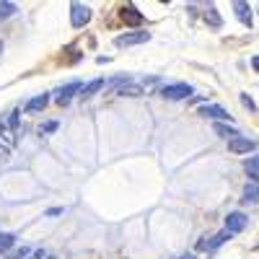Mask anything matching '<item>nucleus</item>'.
I'll use <instances>...</instances> for the list:
<instances>
[{
    "instance_id": "nucleus-1",
    "label": "nucleus",
    "mask_w": 259,
    "mask_h": 259,
    "mask_svg": "<svg viewBox=\"0 0 259 259\" xmlns=\"http://www.w3.org/2000/svg\"><path fill=\"white\" fill-rule=\"evenodd\" d=\"M197 114L200 117H207V119H215V122H221V124H231L233 122V117L223 109V106H218V104H202L200 109H197Z\"/></svg>"
},
{
    "instance_id": "nucleus-2",
    "label": "nucleus",
    "mask_w": 259,
    "mask_h": 259,
    "mask_svg": "<svg viewBox=\"0 0 259 259\" xmlns=\"http://www.w3.org/2000/svg\"><path fill=\"white\" fill-rule=\"evenodd\" d=\"M91 8L83 6V3H70V26L73 29H83L85 24L91 21Z\"/></svg>"
},
{
    "instance_id": "nucleus-3",
    "label": "nucleus",
    "mask_w": 259,
    "mask_h": 259,
    "mask_svg": "<svg viewBox=\"0 0 259 259\" xmlns=\"http://www.w3.org/2000/svg\"><path fill=\"white\" fill-rule=\"evenodd\" d=\"M161 96L168 99V101L189 99V96H192V85H189V83H171V85H166V89H161Z\"/></svg>"
},
{
    "instance_id": "nucleus-4",
    "label": "nucleus",
    "mask_w": 259,
    "mask_h": 259,
    "mask_svg": "<svg viewBox=\"0 0 259 259\" xmlns=\"http://www.w3.org/2000/svg\"><path fill=\"white\" fill-rule=\"evenodd\" d=\"M150 41V31H127V34H119L114 39L117 47H135V45H145Z\"/></svg>"
},
{
    "instance_id": "nucleus-5",
    "label": "nucleus",
    "mask_w": 259,
    "mask_h": 259,
    "mask_svg": "<svg viewBox=\"0 0 259 259\" xmlns=\"http://www.w3.org/2000/svg\"><path fill=\"white\" fill-rule=\"evenodd\" d=\"M83 89V85H80V80H70L68 85H60V89L52 94V99L60 104V106H65V104H68L70 99H75V94Z\"/></svg>"
},
{
    "instance_id": "nucleus-6",
    "label": "nucleus",
    "mask_w": 259,
    "mask_h": 259,
    "mask_svg": "<svg viewBox=\"0 0 259 259\" xmlns=\"http://www.w3.org/2000/svg\"><path fill=\"white\" fill-rule=\"evenodd\" d=\"M246 223H249L246 212H241V210L228 212V218H226V231H231V233L236 236V233H241V231L246 228Z\"/></svg>"
},
{
    "instance_id": "nucleus-7",
    "label": "nucleus",
    "mask_w": 259,
    "mask_h": 259,
    "mask_svg": "<svg viewBox=\"0 0 259 259\" xmlns=\"http://www.w3.org/2000/svg\"><path fill=\"white\" fill-rule=\"evenodd\" d=\"M231 8H233V13L239 16V21L244 26H254V18H251V8H249V3L246 0H233L231 3Z\"/></svg>"
},
{
    "instance_id": "nucleus-8",
    "label": "nucleus",
    "mask_w": 259,
    "mask_h": 259,
    "mask_svg": "<svg viewBox=\"0 0 259 259\" xmlns=\"http://www.w3.org/2000/svg\"><path fill=\"white\" fill-rule=\"evenodd\" d=\"M13 145H16V130L3 124L0 127V156H6L8 150H13Z\"/></svg>"
},
{
    "instance_id": "nucleus-9",
    "label": "nucleus",
    "mask_w": 259,
    "mask_h": 259,
    "mask_svg": "<svg viewBox=\"0 0 259 259\" xmlns=\"http://www.w3.org/2000/svg\"><path fill=\"white\" fill-rule=\"evenodd\" d=\"M228 148L233 150V153H251V150H256V140H251V138H244V135H239V138L228 140Z\"/></svg>"
},
{
    "instance_id": "nucleus-10",
    "label": "nucleus",
    "mask_w": 259,
    "mask_h": 259,
    "mask_svg": "<svg viewBox=\"0 0 259 259\" xmlns=\"http://www.w3.org/2000/svg\"><path fill=\"white\" fill-rule=\"evenodd\" d=\"M228 239H233V233L223 228V231H218V233H215V236H212V239H207L205 244H200V249H207V251H215V249H221V246H223V244H226Z\"/></svg>"
},
{
    "instance_id": "nucleus-11",
    "label": "nucleus",
    "mask_w": 259,
    "mask_h": 259,
    "mask_svg": "<svg viewBox=\"0 0 259 259\" xmlns=\"http://www.w3.org/2000/svg\"><path fill=\"white\" fill-rule=\"evenodd\" d=\"M241 202L244 205H259V184L256 182H249L241 192Z\"/></svg>"
},
{
    "instance_id": "nucleus-12",
    "label": "nucleus",
    "mask_w": 259,
    "mask_h": 259,
    "mask_svg": "<svg viewBox=\"0 0 259 259\" xmlns=\"http://www.w3.org/2000/svg\"><path fill=\"white\" fill-rule=\"evenodd\" d=\"M50 94H39V96H34L29 104H26V114H36V112H41V109H45V106L50 104Z\"/></svg>"
},
{
    "instance_id": "nucleus-13",
    "label": "nucleus",
    "mask_w": 259,
    "mask_h": 259,
    "mask_svg": "<svg viewBox=\"0 0 259 259\" xmlns=\"http://www.w3.org/2000/svg\"><path fill=\"white\" fill-rule=\"evenodd\" d=\"M122 18L127 21V24H133V26L143 24V16H140V11H138L135 6H124V8H122Z\"/></svg>"
},
{
    "instance_id": "nucleus-14",
    "label": "nucleus",
    "mask_w": 259,
    "mask_h": 259,
    "mask_svg": "<svg viewBox=\"0 0 259 259\" xmlns=\"http://www.w3.org/2000/svg\"><path fill=\"white\" fill-rule=\"evenodd\" d=\"M244 171H246V174L259 184V153H256V156H251L249 161H244Z\"/></svg>"
},
{
    "instance_id": "nucleus-15",
    "label": "nucleus",
    "mask_w": 259,
    "mask_h": 259,
    "mask_svg": "<svg viewBox=\"0 0 259 259\" xmlns=\"http://www.w3.org/2000/svg\"><path fill=\"white\" fill-rule=\"evenodd\" d=\"M104 83H106L104 78H96V80H91V83H85L83 89H80V96H83V99H91L99 89H104Z\"/></svg>"
},
{
    "instance_id": "nucleus-16",
    "label": "nucleus",
    "mask_w": 259,
    "mask_h": 259,
    "mask_svg": "<svg viewBox=\"0 0 259 259\" xmlns=\"http://www.w3.org/2000/svg\"><path fill=\"white\" fill-rule=\"evenodd\" d=\"M143 91H145L143 85H138V83H133V80H130V83H124L122 89H117V94H119V96H140Z\"/></svg>"
},
{
    "instance_id": "nucleus-17",
    "label": "nucleus",
    "mask_w": 259,
    "mask_h": 259,
    "mask_svg": "<svg viewBox=\"0 0 259 259\" xmlns=\"http://www.w3.org/2000/svg\"><path fill=\"white\" fill-rule=\"evenodd\" d=\"M215 133H218L221 138H231V140L239 138V130H236V127H228V124H221V122L215 124Z\"/></svg>"
},
{
    "instance_id": "nucleus-18",
    "label": "nucleus",
    "mask_w": 259,
    "mask_h": 259,
    "mask_svg": "<svg viewBox=\"0 0 259 259\" xmlns=\"http://www.w3.org/2000/svg\"><path fill=\"white\" fill-rule=\"evenodd\" d=\"M16 11H18V6H16V3H6V0H0V21L16 16Z\"/></svg>"
},
{
    "instance_id": "nucleus-19",
    "label": "nucleus",
    "mask_w": 259,
    "mask_h": 259,
    "mask_svg": "<svg viewBox=\"0 0 259 259\" xmlns=\"http://www.w3.org/2000/svg\"><path fill=\"white\" fill-rule=\"evenodd\" d=\"M13 244H16V236L13 233H0V254H6Z\"/></svg>"
},
{
    "instance_id": "nucleus-20",
    "label": "nucleus",
    "mask_w": 259,
    "mask_h": 259,
    "mask_svg": "<svg viewBox=\"0 0 259 259\" xmlns=\"http://www.w3.org/2000/svg\"><path fill=\"white\" fill-rule=\"evenodd\" d=\"M239 99H241V104H244V109H249V112H254V114H256V104L251 101V96H249V94H241Z\"/></svg>"
},
{
    "instance_id": "nucleus-21",
    "label": "nucleus",
    "mask_w": 259,
    "mask_h": 259,
    "mask_svg": "<svg viewBox=\"0 0 259 259\" xmlns=\"http://www.w3.org/2000/svg\"><path fill=\"white\" fill-rule=\"evenodd\" d=\"M57 130V122H45V124H39V135H50Z\"/></svg>"
},
{
    "instance_id": "nucleus-22",
    "label": "nucleus",
    "mask_w": 259,
    "mask_h": 259,
    "mask_svg": "<svg viewBox=\"0 0 259 259\" xmlns=\"http://www.w3.org/2000/svg\"><path fill=\"white\" fill-rule=\"evenodd\" d=\"M207 21H210V24H212L215 29H218V26H221V18H218V11H215V8H212V11L207 13Z\"/></svg>"
},
{
    "instance_id": "nucleus-23",
    "label": "nucleus",
    "mask_w": 259,
    "mask_h": 259,
    "mask_svg": "<svg viewBox=\"0 0 259 259\" xmlns=\"http://www.w3.org/2000/svg\"><path fill=\"white\" fill-rule=\"evenodd\" d=\"M6 124H8V127H13V130H16V127H18V112H13V114H11V117H8V122H6Z\"/></svg>"
},
{
    "instance_id": "nucleus-24",
    "label": "nucleus",
    "mask_w": 259,
    "mask_h": 259,
    "mask_svg": "<svg viewBox=\"0 0 259 259\" xmlns=\"http://www.w3.org/2000/svg\"><path fill=\"white\" fill-rule=\"evenodd\" d=\"M26 254H29V246H24V249H18V251H16V254H13L11 259H21V256H26Z\"/></svg>"
},
{
    "instance_id": "nucleus-25",
    "label": "nucleus",
    "mask_w": 259,
    "mask_h": 259,
    "mask_svg": "<svg viewBox=\"0 0 259 259\" xmlns=\"http://www.w3.org/2000/svg\"><path fill=\"white\" fill-rule=\"evenodd\" d=\"M31 259H47V254H45V249H36V251L31 254Z\"/></svg>"
},
{
    "instance_id": "nucleus-26",
    "label": "nucleus",
    "mask_w": 259,
    "mask_h": 259,
    "mask_svg": "<svg viewBox=\"0 0 259 259\" xmlns=\"http://www.w3.org/2000/svg\"><path fill=\"white\" fill-rule=\"evenodd\" d=\"M251 68L259 73V55H256V57H251Z\"/></svg>"
},
{
    "instance_id": "nucleus-27",
    "label": "nucleus",
    "mask_w": 259,
    "mask_h": 259,
    "mask_svg": "<svg viewBox=\"0 0 259 259\" xmlns=\"http://www.w3.org/2000/svg\"><path fill=\"white\" fill-rule=\"evenodd\" d=\"M62 212V207H52V210H47V215H60Z\"/></svg>"
},
{
    "instance_id": "nucleus-28",
    "label": "nucleus",
    "mask_w": 259,
    "mask_h": 259,
    "mask_svg": "<svg viewBox=\"0 0 259 259\" xmlns=\"http://www.w3.org/2000/svg\"><path fill=\"white\" fill-rule=\"evenodd\" d=\"M47 259H55V256H47Z\"/></svg>"
},
{
    "instance_id": "nucleus-29",
    "label": "nucleus",
    "mask_w": 259,
    "mask_h": 259,
    "mask_svg": "<svg viewBox=\"0 0 259 259\" xmlns=\"http://www.w3.org/2000/svg\"><path fill=\"white\" fill-rule=\"evenodd\" d=\"M0 50H3V45H0Z\"/></svg>"
}]
</instances>
